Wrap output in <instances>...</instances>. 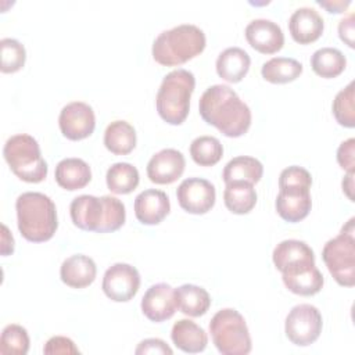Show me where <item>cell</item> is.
<instances>
[{
	"instance_id": "obj_26",
	"label": "cell",
	"mask_w": 355,
	"mask_h": 355,
	"mask_svg": "<svg viewBox=\"0 0 355 355\" xmlns=\"http://www.w3.org/2000/svg\"><path fill=\"white\" fill-rule=\"evenodd\" d=\"M104 146L115 155H126L136 147L135 128L122 119L111 122L104 132Z\"/></svg>"
},
{
	"instance_id": "obj_14",
	"label": "cell",
	"mask_w": 355,
	"mask_h": 355,
	"mask_svg": "<svg viewBox=\"0 0 355 355\" xmlns=\"http://www.w3.org/2000/svg\"><path fill=\"white\" fill-rule=\"evenodd\" d=\"M282 279L291 293L305 297L318 294L324 284L323 275L316 268L315 261H301L286 266L282 270Z\"/></svg>"
},
{
	"instance_id": "obj_20",
	"label": "cell",
	"mask_w": 355,
	"mask_h": 355,
	"mask_svg": "<svg viewBox=\"0 0 355 355\" xmlns=\"http://www.w3.org/2000/svg\"><path fill=\"white\" fill-rule=\"evenodd\" d=\"M97 275L94 261L83 254L68 257L60 268V277L62 283L72 288H85L90 286Z\"/></svg>"
},
{
	"instance_id": "obj_13",
	"label": "cell",
	"mask_w": 355,
	"mask_h": 355,
	"mask_svg": "<svg viewBox=\"0 0 355 355\" xmlns=\"http://www.w3.org/2000/svg\"><path fill=\"white\" fill-rule=\"evenodd\" d=\"M61 133L69 140H82L89 137L96 126L93 108L83 101H72L62 107L58 116Z\"/></svg>"
},
{
	"instance_id": "obj_28",
	"label": "cell",
	"mask_w": 355,
	"mask_h": 355,
	"mask_svg": "<svg viewBox=\"0 0 355 355\" xmlns=\"http://www.w3.org/2000/svg\"><path fill=\"white\" fill-rule=\"evenodd\" d=\"M272 259L277 270H283L286 266L301 262V261H315V254L313 250L301 240L295 239H288L280 241L273 252H272Z\"/></svg>"
},
{
	"instance_id": "obj_9",
	"label": "cell",
	"mask_w": 355,
	"mask_h": 355,
	"mask_svg": "<svg viewBox=\"0 0 355 355\" xmlns=\"http://www.w3.org/2000/svg\"><path fill=\"white\" fill-rule=\"evenodd\" d=\"M355 219L351 218L341 232L330 239L323 250L322 259L334 280L344 287L355 284Z\"/></svg>"
},
{
	"instance_id": "obj_17",
	"label": "cell",
	"mask_w": 355,
	"mask_h": 355,
	"mask_svg": "<svg viewBox=\"0 0 355 355\" xmlns=\"http://www.w3.org/2000/svg\"><path fill=\"white\" fill-rule=\"evenodd\" d=\"M186 166L184 155L175 148H164L154 154L147 164V176L153 183L171 184L176 182Z\"/></svg>"
},
{
	"instance_id": "obj_29",
	"label": "cell",
	"mask_w": 355,
	"mask_h": 355,
	"mask_svg": "<svg viewBox=\"0 0 355 355\" xmlns=\"http://www.w3.org/2000/svg\"><path fill=\"white\" fill-rule=\"evenodd\" d=\"M302 73V64L290 57H273L268 60L261 69V75L270 83H288Z\"/></svg>"
},
{
	"instance_id": "obj_31",
	"label": "cell",
	"mask_w": 355,
	"mask_h": 355,
	"mask_svg": "<svg viewBox=\"0 0 355 355\" xmlns=\"http://www.w3.org/2000/svg\"><path fill=\"white\" fill-rule=\"evenodd\" d=\"M140 176L136 166L129 162L112 164L105 175L107 187L115 194H129L139 184Z\"/></svg>"
},
{
	"instance_id": "obj_37",
	"label": "cell",
	"mask_w": 355,
	"mask_h": 355,
	"mask_svg": "<svg viewBox=\"0 0 355 355\" xmlns=\"http://www.w3.org/2000/svg\"><path fill=\"white\" fill-rule=\"evenodd\" d=\"M337 162L347 172H355V139L349 137L337 148Z\"/></svg>"
},
{
	"instance_id": "obj_3",
	"label": "cell",
	"mask_w": 355,
	"mask_h": 355,
	"mask_svg": "<svg viewBox=\"0 0 355 355\" xmlns=\"http://www.w3.org/2000/svg\"><path fill=\"white\" fill-rule=\"evenodd\" d=\"M18 230L24 239L32 243L50 240L57 227V209L53 200L39 191H26L15 201Z\"/></svg>"
},
{
	"instance_id": "obj_38",
	"label": "cell",
	"mask_w": 355,
	"mask_h": 355,
	"mask_svg": "<svg viewBox=\"0 0 355 355\" xmlns=\"http://www.w3.org/2000/svg\"><path fill=\"white\" fill-rule=\"evenodd\" d=\"M137 355L140 354H168L172 355V348L161 338H146L139 343L137 348L135 349Z\"/></svg>"
},
{
	"instance_id": "obj_25",
	"label": "cell",
	"mask_w": 355,
	"mask_h": 355,
	"mask_svg": "<svg viewBox=\"0 0 355 355\" xmlns=\"http://www.w3.org/2000/svg\"><path fill=\"white\" fill-rule=\"evenodd\" d=\"M263 175V165L259 159L248 155H239L232 158L223 168L222 178L225 183L247 182L258 183Z\"/></svg>"
},
{
	"instance_id": "obj_1",
	"label": "cell",
	"mask_w": 355,
	"mask_h": 355,
	"mask_svg": "<svg viewBox=\"0 0 355 355\" xmlns=\"http://www.w3.org/2000/svg\"><path fill=\"white\" fill-rule=\"evenodd\" d=\"M201 118L227 137H240L250 129L251 110L227 85L209 86L200 97Z\"/></svg>"
},
{
	"instance_id": "obj_11",
	"label": "cell",
	"mask_w": 355,
	"mask_h": 355,
	"mask_svg": "<svg viewBox=\"0 0 355 355\" xmlns=\"http://www.w3.org/2000/svg\"><path fill=\"white\" fill-rule=\"evenodd\" d=\"M140 287V275L139 270L123 262L111 265L104 276L101 288L104 294L115 302L130 301Z\"/></svg>"
},
{
	"instance_id": "obj_7",
	"label": "cell",
	"mask_w": 355,
	"mask_h": 355,
	"mask_svg": "<svg viewBox=\"0 0 355 355\" xmlns=\"http://www.w3.org/2000/svg\"><path fill=\"white\" fill-rule=\"evenodd\" d=\"M3 155L12 173L24 182L39 183L47 176V164L42 157L37 140L26 133L7 139Z\"/></svg>"
},
{
	"instance_id": "obj_5",
	"label": "cell",
	"mask_w": 355,
	"mask_h": 355,
	"mask_svg": "<svg viewBox=\"0 0 355 355\" xmlns=\"http://www.w3.org/2000/svg\"><path fill=\"white\" fill-rule=\"evenodd\" d=\"M311 186L312 176L302 166L291 165L280 172L275 207L282 219L295 223L308 216L312 208Z\"/></svg>"
},
{
	"instance_id": "obj_41",
	"label": "cell",
	"mask_w": 355,
	"mask_h": 355,
	"mask_svg": "<svg viewBox=\"0 0 355 355\" xmlns=\"http://www.w3.org/2000/svg\"><path fill=\"white\" fill-rule=\"evenodd\" d=\"M1 255H10L14 252V237L6 225H1Z\"/></svg>"
},
{
	"instance_id": "obj_10",
	"label": "cell",
	"mask_w": 355,
	"mask_h": 355,
	"mask_svg": "<svg viewBox=\"0 0 355 355\" xmlns=\"http://www.w3.org/2000/svg\"><path fill=\"white\" fill-rule=\"evenodd\" d=\"M322 327V315L319 309L311 304H300L293 306L284 322L287 338L298 347L313 344L319 338Z\"/></svg>"
},
{
	"instance_id": "obj_8",
	"label": "cell",
	"mask_w": 355,
	"mask_h": 355,
	"mask_svg": "<svg viewBox=\"0 0 355 355\" xmlns=\"http://www.w3.org/2000/svg\"><path fill=\"white\" fill-rule=\"evenodd\" d=\"M209 333L216 349L223 355H245L251 351L252 344L245 319L233 308H223L212 316Z\"/></svg>"
},
{
	"instance_id": "obj_19",
	"label": "cell",
	"mask_w": 355,
	"mask_h": 355,
	"mask_svg": "<svg viewBox=\"0 0 355 355\" xmlns=\"http://www.w3.org/2000/svg\"><path fill=\"white\" fill-rule=\"evenodd\" d=\"M324 29L322 15L311 7L297 8L288 19V31L291 37L300 44H309L318 40Z\"/></svg>"
},
{
	"instance_id": "obj_22",
	"label": "cell",
	"mask_w": 355,
	"mask_h": 355,
	"mask_svg": "<svg viewBox=\"0 0 355 355\" xmlns=\"http://www.w3.org/2000/svg\"><path fill=\"white\" fill-rule=\"evenodd\" d=\"M251 58L240 47H227L216 58V73L229 83L240 82L248 72Z\"/></svg>"
},
{
	"instance_id": "obj_35",
	"label": "cell",
	"mask_w": 355,
	"mask_h": 355,
	"mask_svg": "<svg viewBox=\"0 0 355 355\" xmlns=\"http://www.w3.org/2000/svg\"><path fill=\"white\" fill-rule=\"evenodd\" d=\"M0 69L4 73H12L19 71L26 60V51L21 42L12 37H3L0 40Z\"/></svg>"
},
{
	"instance_id": "obj_36",
	"label": "cell",
	"mask_w": 355,
	"mask_h": 355,
	"mask_svg": "<svg viewBox=\"0 0 355 355\" xmlns=\"http://www.w3.org/2000/svg\"><path fill=\"white\" fill-rule=\"evenodd\" d=\"M43 352L47 355H76L80 351L78 349V347L75 345V343L64 336H54L51 338L47 340V343L44 344Z\"/></svg>"
},
{
	"instance_id": "obj_30",
	"label": "cell",
	"mask_w": 355,
	"mask_h": 355,
	"mask_svg": "<svg viewBox=\"0 0 355 355\" xmlns=\"http://www.w3.org/2000/svg\"><path fill=\"white\" fill-rule=\"evenodd\" d=\"M345 65V55L334 47H322L311 57V67L313 72L324 79H331L341 75Z\"/></svg>"
},
{
	"instance_id": "obj_27",
	"label": "cell",
	"mask_w": 355,
	"mask_h": 355,
	"mask_svg": "<svg viewBox=\"0 0 355 355\" xmlns=\"http://www.w3.org/2000/svg\"><path fill=\"white\" fill-rule=\"evenodd\" d=\"M223 201L230 212L237 215L248 214L257 204V191L254 184L247 182L226 183Z\"/></svg>"
},
{
	"instance_id": "obj_18",
	"label": "cell",
	"mask_w": 355,
	"mask_h": 355,
	"mask_svg": "<svg viewBox=\"0 0 355 355\" xmlns=\"http://www.w3.org/2000/svg\"><path fill=\"white\" fill-rule=\"evenodd\" d=\"M171 211L169 197L165 191L147 189L135 198V215L143 225H158Z\"/></svg>"
},
{
	"instance_id": "obj_2",
	"label": "cell",
	"mask_w": 355,
	"mask_h": 355,
	"mask_svg": "<svg viewBox=\"0 0 355 355\" xmlns=\"http://www.w3.org/2000/svg\"><path fill=\"white\" fill-rule=\"evenodd\" d=\"M69 214L76 227L96 233L115 232L126 219L123 202L112 196H78L71 201Z\"/></svg>"
},
{
	"instance_id": "obj_24",
	"label": "cell",
	"mask_w": 355,
	"mask_h": 355,
	"mask_svg": "<svg viewBox=\"0 0 355 355\" xmlns=\"http://www.w3.org/2000/svg\"><path fill=\"white\" fill-rule=\"evenodd\" d=\"M175 301L176 308L191 318L202 316L211 306V297L208 291L190 283L175 288Z\"/></svg>"
},
{
	"instance_id": "obj_33",
	"label": "cell",
	"mask_w": 355,
	"mask_h": 355,
	"mask_svg": "<svg viewBox=\"0 0 355 355\" xmlns=\"http://www.w3.org/2000/svg\"><path fill=\"white\" fill-rule=\"evenodd\" d=\"M29 336L25 327L11 323L7 324L0 336L1 355H25L29 349Z\"/></svg>"
},
{
	"instance_id": "obj_39",
	"label": "cell",
	"mask_w": 355,
	"mask_h": 355,
	"mask_svg": "<svg viewBox=\"0 0 355 355\" xmlns=\"http://www.w3.org/2000/svg\"><path fill=\"white\" fill-rule=\"evenodd\" d=\"M354 25H355V15L349 12L338 22V36L340 39L351 49H354Z\"/></svg>"
},
{
	"instance_id": "obj_42",
	"label": "cell",
	"mask_w": 355,
	"mask_h": 355,
	"mask_svg": "<svg viewBox=\"0 0 355 355\" xmlns=\"http://www.w3.org/2000/svg\"><path fill=\"white\" fill-rule=\"evenodd\" d=\"M354 175L355 172H347L345 178L343 179V191L345 193V196L351 200V201H355L354 200Z\"/></svg>"
},
{
	"instance_id": "obj_16",
	"label": "cell",
	"mask_w": 355,
	"mask_h": 355,
	"mask_svg": "<svg viewBox=\"0 0 355 355\" xmlns=\"http://www.w3.org/2000/svg\"><path fill=\"white\" fill-rule=\"evenodd\" d=\"M248 44L262 54H273L284 44V35L282 28L266 18H257L248 22L244 29Z\"/></svg>"
},
{
	"instance_id": "obj_23",
	"label": "cell",
	"mask_w": 355,
	"mask_h": 355,
	"mask_svg": "<svg viewBox=\"0 0 355 355\" xmlns=\"http://www.w3.org/2000/svg\"><path fill=\"white\" fill-rule=\"evenodd\" d=\"M171 338L179 349L189 354L201 352L208 344L205 330L190 319H179L175 322L172 326Z\"/></svg>"
},
{
	"instance_id": "obj_12",
	"label": "cell",
	"mask_w": 355,
	"mask_h": 355,
	"mask_svg": "<svg viewBox=\"0 0 355 355\" xmlns=\"http://www.w3.org/2000/svg\"><path fill=\"white\" fill-rule=\"evenodd\" d=\"M178 202L189 214L202 215L215 205L216 193L214 184L202 178L184 179L176 190Z\"/></svg>"
},
{
	"instance_id": "obj_6",
	"label": "cell",
	"mask_w": 355,
	"mask_h": 355,
	"mask_svg": "<svg viewBox=\"0 0 355 355\" xmlns=\"http://www.w3.org/2000/svg\"><path fill=\"white\" fill-rule=\"evenodd\" d=\"M193 72L178 68L166 73L155 97L158 115L169 125H182L190 111V98L194 92Z\"/></svg>"
},
{
	"instance_id": "obj_4",
	"label": "cell",
	"mask_w": 355,
	"mask_h": 355,
	"mask_svg": "<svg viewBox=\"0 0 355 355\" xmlns=\"http://www.w3.org/2000/svg\"><path fill=\"white\" fill-rule=\"evenodd\" d=\"M205 33L197 25L180 24L162 31L153 43V58L165 67H176L201 54L205 49Z\"/></svg>"
},
{
	"instance_id": "obj_15",
	"label": "cell",
	"mask_w": 355,
	"mask_h": 355,
	"mask_svg": "<svg viewBox=\"0 0 355 355\" xmlns=\"http://www.w3.org/2000/svg\"><path fill=\"white\" fill-rule=\"evenodd\" d=\"M141 312L155 323L171 319L176 312L175 290L168 283H157L147 288L141 298Z\"/></svg>"
},
{
	"instance_id": "obj_40",
	"label": "cell",
	"mask_w": 355,
	"mask_h": 355,
	"mask_svg": "<svg viewBox=\"0 0 355 355\" xmlns=\"http://www.w3.org/2000/svg\"><path fill=\"white\" fill-rule=\"evenodd\" d=\"M316 3L320 7L326 8L329 12H334V14L344 12L347 7L351 4L349 0H316Z\"/></svg>"
},
{
	"instance_id": "obj_32",
	"label": "cell",
	"mask_w": 355,
	"mask_h": 355,
	"mask_svg": "<svg viewBox=\"0 0 355 355\" xmlns=\"http://www.w3.org/2000/svg\"><path fill=\"white\" fill-rule=\"evenodd\" d=\"M190 155L197 165L212 166L220 161L223 147L214 136H198L190 144Z\"/></svg>"
},
{
	"instance_id": "obj_34",
	"label": "cell",
	"mask_w": 355,
	"mask_h": 355,
	"mask_svg": "<svg viewBox=\"0 0 355 355\" xmlns=\"http://www.w3.org/2000/svg\"><path fill=\"white\" fill-rule=\"evenodd\" d=\"M354 98H355V90H354V82H349L344 89H341L334 100H333V115L336 121L345 128H354L355 126V107H354Z\"/></svg>"
},
{
	"instance_id": "obj_21",
	"label": "cell",
	"mask_w": 355,
	"mask_h": 355,
	"mask_svg": "<svg viewBox=\"0 0 355 355\" xmlns=\"http://www.w3.org/2000/svg\"><path fill=\"white\" fill-rule=\"evenodd\" d=\"M54 178L60 187L73 191L89 184L92 180V169L89 164L80 158H64L57 164Z\"/></svg>"
}]
</instances>
